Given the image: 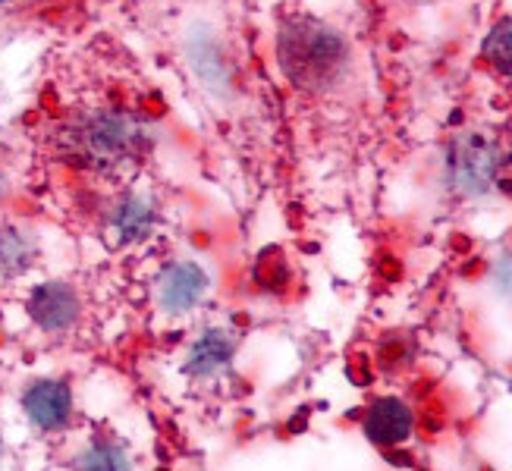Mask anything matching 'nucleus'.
Here are the masks:
<instances>
[{
  "mask_svg": "<svg viewBox=\"0 0 512 471\" xmlns=\"http://www.w3.org/2000/svg\"><path fill=\"white\" fill-rule=\"evenodd\" d=\"M66 157L101 173L139 164L151 148L148 126L126 110H82L60 129Z\"/></svg>",
  "mask_w": 512,
  "mask_h": 471,
  "instance_id": "nucleus-1",
  "label": "nucleus"
},
{
  "mask_svg": "<svg viewBox=\"0 0 512 471\" xmlns=\"http://www.w3.org/2000/svg\"><path fill=\"white\" fill-rule=\"evenodd\" d=\"M277 63L302 92H324L346 73L349 48L340 32L311 16L286 19L277 32Z\"/></svg>",
  "mask_w": 512,
  "mask_h": 471,
  "instance_id": "nucleus-2",
  "label": "nucleus"
},
{
  "mask_svg": "<svg viewBox=\"0 0 512 471\" xmlns=\"http://www.w3.org/2000/svg\"><path fill=\"white\" fill-rule=\"evenodd\" d=\"M503 170V151L491 136L465 132L447 148V179L462 195H484L497 186Z\"/></svg>",
  "mask_w": 512,
  "mask_h": 471,
  "instance_id": "nucleus-3",
  "label": "nucleus"
},
{
  "mask_svg": "<svg viewBox=\"0 0 512 471\" xmlns=\"http://www.w3.org/2000/svg\"><path fill=\"white\" fill-rule=\"evenodd\" d=\"M29 318L35 321V327H41L44 333H70L79 318H82V299L70 283H41L29 293L26 302Z\"/></svg>",
  "mask_w": 512,
  "mask_h": 471,
  "instance_id": "nucleus-4",
  "label": "nucleus"
},
{
  "mask_svg": "<svg viewBox=\"0 0 512 471\" xmlns=\"http://www.w3.org/2000/svg\"><path fill=\"white\" fill-rule=\"evenodd\" d=\"M22 412L38 431H63L73 418V390L63 380H35L22 393Z\"/></svg>",
  "mask_w": 512,
  "mask_h": 471,
  "instance_id": "nucleus-5",
  "label": "nucleus"
},
{
  "mask_svg": "<svg viewBox=\"0 0 512 471\" xmlns=\"http://www.w3.org/2000/svg\"><path fill=\"white\" fill-rule=\"evenodd\" d=\"M205 293H208V274L202 271V264H195V261H176L164 267V274L158 277V289H154L161 311L167 314L192 311L205 299Z\"/></svg>",
  "mask_w": 512,
  "mask_h": 471,
  "instance_id": "nucleus-6",
  "label": "nucleus"
},
{
  "mask_svg": "<svg viewBox=\"0 0 512 471\" xmlns=\"http://www.w3.org/2000/svg\"><path fill=\"white\" fill-rule=\"evenodd\" d=\"M415 415L403 399L396 396H381L371 402V409L365 415V437L377 446H399L412 437Z\"/></svg>",
  "mask_w": 512,
  "mask_h": 471,
  "instance_id": "nucleus-7",
  "label": "nucleus"
},
{
  "mask_svg": "<svg viewBox=\"0 0 512 471\" xmlns=\"http://www.w3.org/2000/svg\"><path fill=\"white\" fill-rule=\"evenodd\" d=\"M233 355H236V340L227 330H205L186 355V371L198 380L220 377L233 365Z\"/></svg>",
  "mask_w": 512,
  "mask_h": 471,
  "instance_id": "nucleus-8",
  "label": "nucleus"
},
{
  "mask_svg": "<svg viewBox=\"0 0 512 471\" xmlns=\"http://www.w3.org/2000/svg\"><path fill=\"white\" fill-rule=\"evenodd\" d=\"M38 258V239L32 230L19 223H4L0 227V277L13 280L22 277Z\"/></svg>",
  "mask_w": 512,
  "mask_h": 471,
  "instance_id": "nucleus-9",
  "label": "nucleus"
},
{
  "mask_svg": "<svg viewBox=\"0 0 512 471\" xmlns=\"http://www.w3.org/2000/svg\"><path fill=\"white\" fill-rule=\"evenodd\" d=\"M154 230V205L142 195L120 198L110 211V233L120 242H142Z\"/></svg>",
  "mask_w": 512,
  "mask_h": 471,
  "instance_id": "nucleus-10",
  "label": "nucleus"
},
{
  "mask_svg": "<svg viewBox=\"0 0 512 471\" xmlns=\"http://www.w3.org/2000/svg\"><path fill=\"white\" fill-rule=\"evenodd\" d=\"M76 471H132V462L120 443L98 440L76 456Z\"/></svg>",
  "mask_w": 512,
  "mask_h": 471,
  "instance_id": "nucleus-11",
  "label": "nucleus"
},
{
  "mask_svg": "<svg viewBox=\"0 0 512 471\" xmlns=\"http://www.w3.org/2000/svg\"><path fill=\"white\" fill-rule=\"evenodd\" d=\"M484 60L506 79H512V16L497 22L484 38Z\"/></svg>",
  "mask_w": 512,
  "mask_h": 471,
  "instance_id": "nucleus-12",
  "label": "nucleus"
},
{
  "mask_svg": "<svg viewBox=\"0 0 512 471\" xmlns=\"http://www.w3.org/2000/svg\"><path fill=\"white\" fill-rule=\"evenodd\" d=\"M497 280H500V289L506 296H512V258H503L497 264Z\"/></svg>",
  "mask_w": 512,
  "mask_h": 471,
  "instance_id": "nucleus-13",
  "label": "nucleus"
},
{
  "mask_svg": "<svg viewBox=\"0 0 512 471\" xmlns=\"http://www.w3.org/2000/svg\"><path fill=\"white\" fill-rule=\"evenodd\" d=\"M4 189H7V179H4V173H0V195H4Z\"/></svg>",
  "mask_w": 512,
  "mask_h": 471,
  "instance_id": "nucleus-14",
  "label": "nucleus"
},
{
  "mask_svg": "<svg viewBox=\"0 0 512 471\" xmlns=\"http://www.w3.org/2000/svg\"><path fill=\"white\" fill-rule=\"evenodd\" d=\"M0 465H4V443H0Z\"/></svg>",
  "mask_w": 512,
  "mask_h": 471,
  "instance_id": "nucleus-15",
  "label": "nucleus"
},
{
  "mask_svg": "<svg viewBox=\"0 0 512 471\" xmlns=\"http://www.w3.org/2000/svg\"><path fill=\"white\" fill-rule=\"evenodd\" d=\"M0 4H7V0H0Z\"/></svg>",
  "mask_w": 512,
  "mask_h": 471,
  "instance_id": "nucleus-16",
  "label": "nucleus"
}]
</instances>
